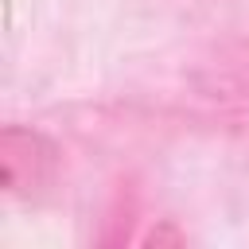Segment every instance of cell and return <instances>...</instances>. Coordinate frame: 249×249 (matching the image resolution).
<instances>
[{
  "instance_id": "1",
  "label": "cell",
  "mask_w": 249,
  "mask_h": 249,
  "mask_svg": "<svg viewBox=\"0 0 249 249\" xmlns=\"http://www.w3.org/2000/svg\"><path fill=\"white\" fill-rule=\"evenodd\" d=\"M58 171V148L23 124H8L0 132V179L12 198H35L54 183Z\"/></svg>"
}]
</instances>
